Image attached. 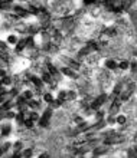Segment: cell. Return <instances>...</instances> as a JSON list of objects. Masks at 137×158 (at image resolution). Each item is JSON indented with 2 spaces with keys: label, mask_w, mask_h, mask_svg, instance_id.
I'll list each match as a JSON object with an SVG mask.
<instances>
[{
  "label": "cell",
  "mask_w": 137,
  "mask_h": 158,
  "mask_svg": "<svg viewBox=\"0 0 137 158\" xmlns=\"http://www.w3.org/2000/svg\"><path fill=\"white\" fill-rule=\"evenodd\" d=\"M107 99H108V95H105V93H103V95H100L94 102H91V105H89V108L92 109V111H98L101 106H103V104H105L107 102Z\"/></svg>",
  "instance_id": "obj_1"
},
{
  "label": "cell",
  "mask_w": 137,
  "mask_h": 158,
  "mask_svg": "<svg viewBox=\"0 0 137 158\" xmlns=\"http://www.w3.org/2000/svg\"><path fill=\"white\" fill-rule=\"evenodd\" d=\"M46 69H48V72L51 73V76L55 79V81H59L61 78H62V73H61V70L58 69L56 66H53L52 63H46Z\"/></svg>",
  "instance_id": "obj_2"
},
{
  "label": "cell",
  "mask_w": 137,
  "mask_h": 158,
  "mask_svg": "<svg viewBox=\"0 0 137 158\" xmlns=\"http://www.w3.org/2000/svg\"><path fill=\"white\" fill-rule=\"evenodd\" d=\"M59 70H61V73H62L64 76H67L69 79H78V73H77L75 70H72L71 68H68V66H62Z\"/></svg>",
  "instance_id": "obj_3"
},
{
  "label": "cell",
  "mask_w": 137,
  "mask_h": 158,
  "mask_svg": "<svg viewBox=\"0 0 137 158\" xmlns=\"http://www.w3.org/2000/svg\"><path fill=\"white\" fill-rule=\"evenodd\" d=\"M62 60L67 63V66L68 68H71L72 70H80V68H81V63L78 62V60H74V59H71V58H62Z\"/></svg>",
  "instance_id": "obj_4"
},
{
  "label": "cell",
  "mask_w": 137,
  "mask_h": 158,
  "mask_svg": "<svg viewBox=\"0 0 137 158\" xmlns=\"http://www.w3.org/2000/svg\"><path fill=\"white\" fill-rule=\"evenodd\" d=\"M108 152V148L107 147H95V148H92V151H91V154L94 155V157H101V155H105Z\"/></svg>",
  "instance_id": "obj_5"
},
{
  "label": "cell",
  "mask_w": 137,
  "mask_h": 158,
  "mask_svg": "<svg viewBox=\"0 0 137 158\" xmlns=\"http://www.w3.org/2000/svg\"><path fill=\"white\" fill-rule=\"evenodd\" d=\"M119 109H120V102H119V101H111V106H110V109H108V115L117 117Z\"/></svg>",
  "instance_id": "obj_6"
},
{
  "label": "cell",
  "mask_w": 137,
  "mask_h": 158,
  "mask_svg": "<svg viewBox=\"0 0 137 158\" xmlns=\"http://www.w3.org/2000/svg\"><path fill=\"white\" fill-rule=\"evenodd\" d=\"M104 66H105L107 69H110V70H116L117 68H119V62H116L114 59H105Z\"/></svg>",
  "instance_id": "obj_7"
},
{
  "label": "cell",
  "mask_w": 137,
  "mask_h": 158,
  "mask_svg": "<svg viewBox=\"0 0 137 158\" xmlns=\"http://www.w3.org/2000/svg\"><path fill=\"white\" fill-rule=\"evenodd\" d=\"M31 82H32L38 89H40L42 86H43V81H42V78H38V76H35V75L31 76Z\"/></svg>",
  "instance_id": "obj_8"
},
{
  "label": "cell",
  "mask_w": 137,
  "mask_h": 158,
  "mask_svg": "<svg viewBox=\"0 0 137 158\" xmlns=\"http://www.w3.org/2000/svg\"><path fill=\"white\" fill-rule=\"evenodd\" d=\"M42 81H43V84H49V85H53V78L51 76V73L48 72V70H45L43 72V75H42Z\"/></svg>",
  "instance_id": "obj_9"
},
{
  "label": "cell",
  "mask_w": 137,
  "mask_h": 158,
  "mask_svg": "<svg viewBox=\"0 0 137 158\" xmlns=\"http://www.w3.org/2000/svg\"><path fill=\"white\" fill-rule=\"evenodd\" d=\"M131 93H133V91H131V89H126V91H123V92L120 93V101H123V102L128 101V99H130V96H131Z\"/></svg>",
  "instance_id": "obj_10"
},
{
  "label": "cell",
  "mask_w": 137,
  "mask_h": 158,
  "mask_svg": "<svg viewBox=\"0 0 137 158\" xmlns=\"http://www.w3.org/2000/svg\"><path fill=\"white\" fill-rule=\"evenodd\" d=\"M10 132H12V125H10V124H6V125L1 126V132H0L1 137H9Z\"/></svg>",
  "instance_id": "obj_11"
},
{
  "label": "cell",
  "mask_w": 137,
  "mask_h": 158,
  "mask_svg": "<svg viewBox=\"0 0 137 158\" xmlns=\"http://www.w3.org/2000/svg\"><path fill=\"white\" fill-rule=\"evenodd\" d=\"M85 46H87V48H88V49H89V51H91V52H97V51L100 49V45H98L97 42H94V40H91V42H88V43H87Z\"/></svg>",
  "instance_id": "obj_12"
},
{
  "label": "cell",
  "mask_w": 137,
  "mask_h": 158,
  "mask_svg": "<svg viewBox=\"0 0 137 158\" xmlns=\"http://www.w3.org/2000/svg\"><path fill=\"white\" fill-rule=\"evenodd\" d=\"M25 48H26V39H22V40H19V43L16 45L15 51H16V53H20Z\"/></svg>",
  "instance_id": "obj_13"
},
{
  "label": "cell",
  "mask_w": 137,
  "mask_h": 158,
  "mask_svg": "<svg viewBox=\"0 0 137 158\" xmlns=\"http://www.w3.org/2000/svg\"><path fill=\"white\" fill-rule=\"evenodd\" d=\"M22 95H23V98H25L26 101L33 99V91H32V89H26V91H23V92H22Z\"/></svg>",
  "instance_id": "obj_14"
},
{
  "label": "cell",
  "mask_w": 137,
  "mask_h": 158,
  "mask_svg": "<svg viewBox=\"0 0 137 158\" xmlns=\"http://www.w3.org/2000/svg\"><path fill=\"white\" fill-rule=\"evenodd\" d=\"M22 155H23V158H32L33 157V148H25V150H22Z\"/></svg>",
  "instance_id": "obj_15"
},
{
  "label": "cell",
  "mask_w": 137,
  "mask_h": 158,
  "mask_svg": "<svg viewBox=\"0 0 137 158\" xmlns=\"http://www.w3.org/2000/svg\"><path fill=\"white\" fill-rule=\"evenodd\" d=\"M53 99H55V96L52 95L51 92H43V101H45V102H46L48 105L51 104V102L53 101Z\"/></svg>",
  "instance_id": "obj_16"
},
{
  "label": "cell",
  "mask_w": 137,
  "mask_h": 158,
  "mask_svg": "<svg viewBox=\"0 0 137 158\" xmlns=\"http://www.w3.org/2000/svg\"><path fill=\"white\" fill-rule=\"evenodd\" d=\"M19 43V39H17L16 35H9L7 36V45H15L16 46Z\"/></svg>",
  "instance_id": "obj_17"
},
{
  "label": "cell",
  "mask_w": 137,
  "mask_h": 158,
  "mask_svg": "<svg viewBox=\"0 0 137 158\" xmlns=\"http://www.w3.org/2000/svg\"><path fill=\"white\" fill-rule=\"evenodd\" d=\"M65 101H61V99H58V98H55L53 101H52L51 104H49V106H51L52 109H56V108H59V106L62 105Z\"/></svg>",
  "instance_id": "obj_18"
},
{
  "label": "cell",
  "mask_w": 137,
  "mask_h": 158,
  "mask_svg": "<svg viewBox=\"0 0 137 158\" xmlns=\"http://www.w3.org/2000/svg\"><path fill=\"white\" fill-rule=\"evenodd\" d=\"M52 114H53V109H52L51 106H48V108H46V109L43 111V114H42V117L51 121V118H52Z\"/></svg>",
  "instance_id": "obj_19"
},
{
  "label": "cell",
  "mask_w": 137,
  "mask_h": 158,
  "mask_svg": "<svg viewBox=\"0 0 137 158\" xmlns=\"http://www.w3.org/2000/svg\"><path fill=\"white\" fill-rule=\"evenodd\" d=\"M77 92L75 91H72V89H68V92H67V101H75L77 99Z\"/></svg>",
  "instance_id": "obj_20"
},
{
  "label": "cell",
  "mask_w": 137,
  "mask_h": 158,
  "mask_svg": "<svg viewBox=\"0 0 137 158\" xmlns=\"http://www.w3.org/2000/svg\"><path fill=\"white\" fill-rule=\"evenodd\" d=\"M126 122H127V118H126V115H117L116 117V124L117 125H126Z\"/></svg>",
  "instance_id": "obj_21"
},
{
  "label": "cell",
  "mask_w": 137,
  "mask_h": 158,
  "mask_svg": "<svg viewBox=\"0 0 137 158\" xmlns=\"http://www.w3.org/2000/svg\"><path fill=\"white\" fill-rule=\"evenodd\" d=\"M38 125H39L40 128H48V126H49V119H46V118L40 117V119L38 121Z\"/></svg>",
  "instance_id": "obj_22"
},
{
  "label": "cell",
  "mask_w": 137,
  "mask_h": 158,
  "mask_svg": "<svg viewBox=\"0 0 137 158\" xmlns=\"http://www.w3.org/2000/svg\"><path fill=\"white\" fill-rule=\"evenodd\" d=\"M119 69L128 70V69H130V62H128V60H121L120 63H119Z\"/></svg>",
  "instance_id": "obj_23"
},
{
  "label": "cell",
  "mask_w": 137,
  "mask_h": 158,
  "mask_svg": "<svg viewBox=\"0 0 137 158\" xmlns=\"http://www.w3.org/2000/svg\"><path fill=\"white\" fill-rule=\"evenodd\" d=\"M29 118H31L33 122H38V121L40 119V115H39L36 111H31V112H29Z\"/></svg>",
  "instance_id": "obj_24"
},
{
  "label": "cell",
  "mask_w": 137,
  "mask_h": 158,
  "mask_svg": "<svg viewBox=\"0 0 137 158\" xmlns=\"http://www.w3.org/2000/svg\"><path fill=\"white\" fill-rule=\"evenodd\" d=\"M28 106H29V109H31V111H35V109L39 106V102H38V101H35V99H31V101H28Z\"/></svg>",
  "instance_id": "obj_25"
},
{
  "label": "cell",
  "mask_w": 137,
  "mask_h": 158,
  "mask_svg": "<svg viewBox=\"0 0 137 158\" xmlns=\"http://www.w3.org/2000/svg\"><path fill=\"white\" fill-rule=\"evenodd\" d=\"M15 119H16V122L20 124V125H22V124H25V114L17 112V115H16V118H15Z\"/></svg>",
  "instance_id": "obj_26"
},
{
  "label": "cell",
  "mask_w": 137,
  "mask_h": 158,
  "mask_svg": "<svg viewBox=\"0 0 137 158\" xmlns=\"http://www.w3.org/2000/svg\"><path fill=\"white\" fill-rule=\"evenodd\" d=\"M87 55H91V51H89L87 46H84L82 49L78 51V56H87Z\"/></svg>",
  "instance_id": "obj_27"
},
{
  "label": "cell",
  "mask_w": 137,
  "mask_h": 158,
  "mask_svg": "<svg viewBox=\"0 0 137 158\" xmlns=\"http://www.w3.org/2000/svg\"><path fill=\"white\" fill-rule=\"evenodd\" d=\"M13 150H15V151H22V150H23V142H22V141L13 142Z\"/></svg>",
  "instance_id": "obj_28"
},
{
  "label": "cell",
  "mask_w": 137,
  "mask_h": 158,
  "mask_svg": "<svg viewBox=\"0 0 137 158\" xmlns=\"http://www.w3.org/2000/svg\"><path fill=\"white\" fill-rule=\"evenodd\" d=\"M1 81H3V86H4V88L12 85V78H10V76H4V78H1Z\"/></svg>",
  "instance_id": "obj_29"
},
{
  "label": "cell",
  "mask_w": 137,
  "mask_h": 158,
  "mask_svg": "<svg viewBox=\"0 0 137 158\" xmlns=\"http://www.w3.org/2000/svg\"><path fill=\"white\" fill-rule=\"evenodd\" d=\"M0 148H1V151H3V152H7L10 148H13V144H10V142H4Z\"/></svg>",
  "instance_id": "obj_30"
},
{
  "label": "cell",
  "mask_w": 137,
  "mask_h": 158,
  "mask_svg": "<svg viewBox=\"0 0 137 158\" xmlns=\"http://www.w3.org/2000/svg\"><path fill=\"white\" fill-rule=\"evenodd\" d=\"M35 124H36V122H33L31 118H28V119H25V124H23V125H25L28 129H32V128L35 126Z\"/></svg>",
  "instance_id": "obj_31"
},
{
  "label": "cell",
  "mask_w": 137,
  "mask_h": 158,
  "mask_svg": "<svg viewBox=\"0 0 137 158\" xmlns=\"http://www.w3.org/2000/svg\"><path fill=\"white\" fill-rule=\"evenodd\" d=\"M105 122H107V125H114L116 124V117L114 115H108L105 118Z\"/></svg>",
  "instance_id": "obj_32"
},
{
  "label": "cell",
  "mask_w": 137,
  "mask_h": 158,
  "mask_svg": "<svg viewBox=\"0 0 137 158\" xmlns=\"http://www.w3.org/2000/svg\"><path fill=\"white\" fill-rule=\"evenodd\" d=\"M104 33L108 36H114L116 33H117V30H116V27H108V29H105L104 30Z\"/></svg>",
  "instance_id": "obj_33"
},
{
  "label": "cell",
  "mask_w": 137,
  "mask_h": 158,
  "mask_svg": "<svg viewBox=\"0 0 137 158\" xmlns=\"http://www.w3.org/2000/svg\"><path fill=\"white\" fill-rule=\"evenodd\" d=\"M95 118H97V121H100V119H105V114H104V111L98 109L97 114H95Z\"/></svg>",
  "instance_id": "obj_34"
},
{
  "label": "cell",
  "mask_w": 137,
  "mask_h": 158,
  "mask_svg": "<svg viewBox=\"0 0 137 158\" xmlns=\"http://www.w3.org/2000/svg\"><path fill=\"white\" fill-rule=\"evenodd\" d=\"M7 48H9V45H7L6 42H0V51H1V52H6Z\"/></svg>",
  "instance_id": "obj_35"
},
{
  "label": "cell",
  "mask_w": 137,
  "mask_h": 158,
  "mask_svg": "<svg viewBox=\"0 0 137 158\" xmlns=\"http://www.w3.org/2000/svg\"><path fill=\"white\" fill-rule=\"evenodd\" d=\"M130 70H131L133 73H136L137 72V62H130Z\"/></svg>",
  "instance_id": "obj_36"
},
{
  "label": "cell",
  "mask_w": 137,
  "mask_h": 158,
  "mask_svg": "<svg viewBox=\"0 0 137 158\" xmlns=\"http://www.w3.org/2000/svg\"><path fill=\"white\" fill-rule=\"evenodd\" d=\"M127 155H128V158H137L136 152L133 151V148H130V150H127Z\"/></svg>",
  "instance_id": "obj_37"
},
{
  "label": "cell",
  "mask_w": 137,
  "mask_h": 158,
  "mask_svg": "<svg viewBox=\"0 0 137 158\" xmlns=\"http://www.w3.org/2000/svg\"><path fill=\"white\" fill-rule=\"evenodd\" d=\"M12 158H23V155H22V151H15V152L12 154Z\"/></svg>",
  "instance_id": "obj_38"
},
{
  "label": "cell",
  "mask_w": 137,
  "mask_h": 158,
  "mask_svg": "<svg viewBox=\"0 0 137 158\" xmlns=\"http://www.w3.org/2000/svg\"><path fill=\"white\" fill-rule=\"evenodd\" d=\"M4 68H6V60L0 59V69H4Z\"/></svg>",
  "instance_id": "obj_39"
},
{
  "label": "cell",
  "mask_w": 137,
  "mask_h": 158,
  "mask_svg": "<svg viewBox=\"0 0 137 158\" xmlns=\"http://www.w3.org/2000/svg\"><path fill=\"white\" fill-rule=\"evenodd\" d=\"M38 158H49V154L48 152H42V154H39Z\"/></svg>",
  "instance_id": "obj_40"
},
{
  "label": "cell",
  "mask_w": 137,
  "mask_h": 158,
  "mask_svg": "<svg viewBox=\"0 0 137 158\" xmlns=\"http://www.w3.org/2000/svg\"><path fill=\"white\" fill-rule=\"evenodd\" d=\"M133 151L136 152V155H137V145H136V147H134V148H133Z\"/></svg>",
  "instance_id": "obj_41"
},
{
  "label": "cell",
  "mask_w": 137,
  "mask_h": 158,
  "mask_svg": "<svg viewBox=\"0 0 137 158\" xmlns=\"http://www.w3.org/2000/svg\"><path fill=\"white\" fill-rule=\"evenodd\" d=\"M3 86V81H1V78H0V88Z\"/></svg>",
  "instance_id": "obj_42"
},
{
  "label": "cell",
  "mask_w": 137,
  "mask_h": 158,
  "mask_svg": "<svg viewBox=\"0 0 137 158\" xmlns=\"http://www.w3.org/2000/svg\"><path fill=\"white\" fill-rule=\"evenodd\" d=\"M9 158H12V155H10V157H9Z\"/></svg>",
  "instance_id": "obj_43"
}]
</instances>
